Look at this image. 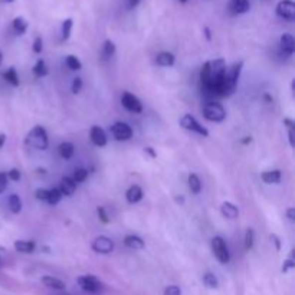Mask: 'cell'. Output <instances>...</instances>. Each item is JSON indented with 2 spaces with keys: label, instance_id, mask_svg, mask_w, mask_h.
<instances>
[{
  "label": "cell",
  "instance_id": "6da1fadb",
  "mask_svg": "<svg viewBox=\"0 0 295 295\" xmlns=\"http://www.w3.org/2000/svg\"><path fill=\"white\" fill-rule=\"evenodd\" d=\"M26 144L36 150H46L49 147V137L46 130L42 126H35L26 136Z\"/></svg>",
  "mask_w": 295,
  "mask_h": 295
},
{
  "label": "cell",
  "instance_id": "7a4b0ae2",
  "mask_svg": "<svg viewBox=\"0 0 295 295\" xmlns=\"http://www.w3.org/2000/svg\"><path fill=\"white\" fill-rule=\"evenodd\" d=\"M203 117L210 123H222L226 118V110L222 104L210 101L203 107Z\"/></svg>",
  "mask_w": 295,
  "mask_h": 295
},
{
  "label": "cell",
  "instance_id": "3957f363",
  "mask_svg": "<svg viewBox=\"0 0 295 295\" xmlns=\"http://www.w3.org/2000/svg\"><path fill=\"white\" fill-rule=\"evenodd\" d=\"M212 252L215 258L218 259L220 264L226 265L231 261V252L228 249V245L225 242V239L222 236H215L212 239Z\"/></svg>",
  "mask_w": 295,
  "mask_h": 295
},
{
  "label": "cell",
  "instance_id": "277c9868",
  "mask_svg": "<svg viewBox=\"0 0 295 295\" xmlns=\"http://www.w3.org/2000/svg\"><path fill=\"white\" fill-rule=\"evenodd\" d=\"M92 251L97 252V254H101V255H108L111 252H114L116 249V244L111 238L105 236V235H100L97 236L94 241H92V245H91Z\"/></svg>",
  "mask_w": 295,
  "mask_h": 295
},
{
  "label": "cell",
  "instance_id": "5b68a950",
  "mask_svg": "<svg viewBox=\"0 0 295 295\" xmlns=\"http://www.w3.org/2000/svg\"><path fill=\"white\" fill-rule=\"evenodd\" d=\"M77 283L82 291L91 293V294L100 293L103 290V283L95 275H82L78 278Z\"/></svg>",
  "mask_w": 295,
  "mask_h": 295
},
{
  "label": "cell",
  "instance_id": "8992f818",
  "mask_svg": "<svg viewBox=\"0 0 295 295\" xmlns=\"http://www.w3.org/2000/svg\"><path fill=\"white\" fill-rule=\"evenodd\" d=\"M180 127H183L184 130H189L193 133H197L202 137H209V131L206 127H203L196 118L190 114H184L180 118Z\"/></svg>",
  "mask_w": 295,
  "mask_h": 295
},
{
  "label": "cell",
  "instance_id": "52a82bcc",
  "mask_svg": "<svg viewBox=\"0 0 295 295\" xmlns=\"http://www.w3.org/2000/svg\"><path fill=\"white\" fill-rule=\"evenodd\" d=\"M111 134L117 142H129L133 139V129L130 127L127 123L117 121L111 126Z\"/></svg>",
  "mask_w": 295,
  "mask_h": 295
},
{
  "label": "cell",
  "instance_id": "ba28073f",
  "mask_svg": "<svg viewBox=\"0 0 295 295\" xmlns=\"http://www.w3.org/2000/svg\"><path fill=\"white\" fill-rule=\"evenodd\" d=\"M121 104H123V107L127 111L133 113V114H142L143 113L142 101L139 100V97H136L134 94H131L129 91L123 92V95H121Z\"/></svg>",
  "mask_w": 295,
  "mask_h": 295
},
{
  "label": "cell",
  "instance_id": "9c48e42d",
  "mask_svg": "<svg viewBox=\"0 0 295 295\" xmlns=\"http://www.w3.org/2000/svg\"><path fill=\"white\" fill-rule=\"evenodd\" d=\"M277 14L285 20H294L295 19V3L293 0H281L277 4Z\"/></svg>",
  "mask_w": 295,
  "mask_h": 295
},
{
  "label": "cell",
  "instance_id": "30bf717a",
  "mask_svg": "<svg viewBox=\"0 0 295 295\" xmlns=\"http://www.w3.org/2000/svg\"><path fill=\"white\" fill-rule=\"evenodd\" d=\"M90 139L94 146L97 147H105L107 143H108V139H107V134L104 131L103 127L100 126H92L90 130Z\"/></svg>",
  "mask_w": 295,
  "mask_h": 295
},
{
  "label": "cell",
  "instance_id": "8fae6325",
  "mask_svg": "<svg viewBox=\"0 0 295 295\" xmlns=\"http://www.w3.org/2000/svg\"><path fill=\"white\" fill-rule=\"evenodd\" d=\"M228 9L232 14H244V13L249 12L251 3H249V0H229Z\"/></svg>",
  "mask_w": 295,
  "mask_h": 295
},
{
  "label": "cell",
  "instance_id": "7c38bea8",
  "mask_svg": "<svg viewBox=\"0 0 295 295\" xmlns=\"http://www.w3.org/2000/svg\"><path fill=\"white\" fill-rule=\"evenodd\" d=\"M280 48L281 51L287 55L291 56L294 55L295 52V39L291 33H284L283 36L280 38Z\"/></svg>",
  "mask_w": 295,
  "mask_h": 295
},
{
  "label": "cell",
  "instance_id": "4fadbf2b",
  "mask_svg": "<svg viewBox=\"0 0 295 295\" xmlns=\"http://www.w3.org/2000/svg\"><path fill=\"white\" fill-rule=\"evenodd\" d=\"M143 197H144V192H143V189L139 186V184H133V186H130L129 190L126 192V199H127V202L131 203V205L139 203Z\"/></svg>",
  "mask_w": 295,
  "mask_h": 295
},
{
  "label": "cell",
  "instance_id": "5bb4252c",
  "mask_svg": "<svg viewBox=\"0 0 295 295\" xmlns=\"http://www.w3.org/2000/svg\"><path fill=\"white\" fill-rule=\"evenodd\" d=\"M242 68H244V62L242 61H239V62H235V64L232 65L231 68H228L226 69V77L228 79L231 81L232 85H238V81H239V78H241V72H242Z\"/></svg>",
  "mask_w": 295,
  "mask_h": 295
},
{
  "label": "cell",
  "instance_id": "9a60e30c",
  "mask_svg": "<svg viewBox=\"0 0 295 295\" xmlns=\"http://www.w3.org/2000/svg\"><path fill=\"white\" fill-rule=\"evenodd\" d=\"M42 284H43L45 287L51 288V290H55V291H64L65 288H66V284H65L62 280L55 278V277H52V275H45V277H42Z\"/></svg>",
  "mask_w": 295,
  "mask_h": 295
},
{
  "label": "cell",
  "instance_id": "2e32d148",
  "mask_svg": "<svg viewBox=\"0 0 295 295\" xmlns=\"http://www.w3.org/2000/svg\"><path fill=\"white\" fill-rule=\"evenodd\" d=\"M220 213L225 218L231 219V220L239 218V209H238V206L233 205L232 202H223L222 206H220Z\"/></svg>",
  "mask_w": 295,
  "mask_h": 295
},
{
  "label": "cell",
  "instance_id": "e0dca14e",
  "mask_svg": "<svg viewBox=\"0 0 295 295\" xmlns=\"http://www.w3.org/2000/svg\"><path fill=\"white\" fill-rule=\"evenodd\" d=\"M58 189L61 190L64 196H72L77 190V183L72 180V177H62Z\"/></svg>",
  "mask_w": 295,
  "mask_h": 295
},
{
  "label": "cell",
  "instance_id": "ac0fdd59",
  "mask_svg": "<svg viewBox=\"0 0 295 295\" xmlns=\"http://www.w3.org/2000/svg\"><path fill=\"white\" fill-rule=\"evenodd\" d=\"M174 62H176V56L171 52H160L155 56V64L158 65V66H163V68L173 66Z\"/></svg>",
  "mask_w": 295,
  "mask_h": 295
},
{
  "label": "cell",
  "instance_id": "d6986e66",
  "mask_svg": "<svg viewBox=\"0 0 295 295\" xmlns=\"http://www.w3.org/2000/svg\"><path fill=\"white\" fill-rule=\"evenodd\" d=\"M13 246H14L16 252H20V254H32L36 249L35 241H22L20 239V241H16Z\"/></svg>",
  "mask_w": 295,
  "mask_h": 295
},
{
  "label": "cell",
  "instance_id": "ffe728a7",
  "mask_svg": "<svg viewBox=\"0 0 295 295\" xmlns=\"http://www.w3.org/2000/svg\"><path fill=\"white\" fill-rule=\"evenodd\" d=\"M124 245L130 248V249H134V251H140L146 246V242L143 241V238L137 236V235H127L124 238Z\"/></svg>",
  "mask_w": 295,
  "mask_h": 295
},
{
  "label": "cell",
  "instance_id": "44dd1931",
  "mask_svg": "<svg viewBox=\"0 0 295 295\" xmlns=\"http://www.w3.org/2000/svg\"><path fill=\"white\" fill-rule=\"evenodd\" d=\"M281 177H283L281 170H268L261 174V179L267 184H278L281 181Z\"/></svg>",
  "mask_w": 295,
  "mask_h": 295
},
{
  "label": "cell",
  "instance_id": "7402d4cb",
  "mask_svg": "<svg viewBox=\"0 0 295 295\" xmlns=\"http://www.w3.org/2000/svg\"><path fill=\"white\" fill-rule=\"evenodd\" d=\"M12 27L13 32H14L17 36H20V35H25L26 33V30H27V27H29V23H27V20H26L25 17L17 16V17L13 19Z\"/></svg>",
  "mask_w": 295,
  "mask_h": 295
},
{
  "label": "cell",
  "instance_id": "603a6c76",
  "mask_svg": "<svg viewBox=\"0 0 295 295\" xmlns=\"http://www.w3.org/2000/svg\"><path fill=\"white\" fill-rule=\"evenodd\" d=\"M58 151H59L61 157H62L64 160H71V158L74 157V154H75V146L69 142L61 143L59 147H58Z\"/></svg>",
  "mask_w": 295,
  "mask_h": 295
},
{
  "label": "cell",
  "instance_id": "cb8c5ba5",
  "mask_svg": "<svg viewBox=\"0 0 295 295\" xmlns=\"http://www.w3.org/2000/svg\"><path fill=\"white\" fill-rule=\"evenodd\" d=\"M7 205H9L10 212L14 213V215H17V213L22 212V200H20V197H19L17 194H10V196H9Z\"/></svg>",
  "mask_w": 295,
  "mask_h": 295
},
{
  "label": "cell",
  "instance_id": "d4e9b609",
  "mask_svg": "<svg viewBox=\"0 0 295 295\" xmlns=\"http://www.w3.org/2000/svg\"><path fill=\"white\" fill-rule=\"evenodd\" d=\"M32 72L36 78H45L49 74V69L46 66V62L43 59H39L38 62L35 64V66L32 68Z\"/></svg>",
  "mask_w": 295,
  "mask_h": 295
},
{
  "label": "cell",
  "instance_id": "484cf974",
  "mask_svg": "<svg viewBox=\"0 0 295 295\" xmlns=\"http://www.w3.org/2000/svg\"><path fill=\"white\" fill-rule=\"evenodd\" d=\"M187 184H189V189H190V192L193 194H199V193L202 192V181H200L197 174L192 173L189 176V179H187Z\"/></svg>",
  "mask_w": 295,
  "mask_h": 295
},
{
  "label": "cell",
  "instance_id": "4316f807",
  "mask_svg": "<svg viewBox=\"0 0 295 295\" xmlns=\"http://www.w3.org/2000/svg\"><path fill=\"white\" fill-rule=\"evenodd\" d=\"M116 51H117L116 43H114L113 40L107 39V40L104 42L103 51H101L104 59H111V58H113V56L116 55Z\"/></svg>",
  "mask_w": 295,
  "mask_h": 295
},
{
  "label": "cell",
  "instance_id": "83f0119b",
  "mask_svg": "<svg viewBox=\"0 0 295 295\" xmlns=\"http://www.w3.org/2000/svg\"><path fill=\"white\" fill-rule=\"evenodd\" d=\"M3 78H4V81L6 82H9L12 87H19V84H20V79H19V75H17V72H16V69L14 68H9L4 74H3Z\"/></svg>",
  "mask_w": 295,
  "mask_h": 295
},
{
  "label": "cell",
  "instance_id": "f1b7e54d",
  "mask_svg": "<svg viewBox=\"0 0 295 295\" xmlns=\"http://www.w3.org/2000/svg\"><path fill=\"white\" fill-rule=\"evenodd\" d=\"M62 197H64V194L61 193V190H59L58 187H53V189L49 190V194H48L46 202H48L51 206H55L61 202V199H62Z\"/></svg>",
  "mask_w": 295,
  "mask_h": 295
},
{
  "label": "cell",
  "instance_id": "f546056e",
  "mask_svg": "<svg viewBox=\"0 0 295 295\" xmlns=\"http://www.w3.org/2000/svg\"><path fill=\"white\" fill-rule=\"evenodd\" d=\"M203 284H205L207 288L215 290V288H218L219 287L218 277H216L215 274H212V272H206L205 275H203Z\"/></svg>",
  "mask_w": 295,
  "mask_h": 295
},
{
  "label": "cell",
  "instance_id": "4dcf8cb0",
  "mask_svg": "<svg viewBox=\"0 0 295 295\" xmlns=\"http://www.w3.org/2000/svg\"><path fill=\"white\" fill-rule=\"evenodd\" d=\"M254 244H255V232L252 228H248L245 232V249L251 251L254 248Z\"/></svg>",
  "mask_w": 295,
  "mask_h": 295
},
{
  "label": "cell",
  "instance_id": "1f68e13d",
  "mask_svg": "<svg viewBox=\"0 0 295 295\" xmlns=\"http://www.w3.org/2000/svg\"><path fill=\"white\" fill-rule=\"evenodd\" d=\"M65 62H66V66H68L71 71H79V69L82 68L81 61L78 59L75 55H68L66 59H65Z\"/></svg>",
  "mask_w": 295,
  "mask_h": 295
},
{
  "label": "cell",
  "instance_id": "d6a6232c",
  "mask_svg": "<svg viewBox=\"0 0 295 295\" xmlns=\"http://www.w3.org/2000/svg\"><path fill=\"white\" fill-rule=\"evenodd\" d=\"M72 27H74V20L69 17V19H65L64 23H62V40H68L69 36H71V32H72Z\"/></svg>",
  "mask_w": 295,
  "mask_h": 295
},
{
  "label": "cell",
  "instance_id": "836d02e7",
  "mask_svg": "<svg viewBox=\"0 0 295 295\" xmlns=\"http://www.w3.org/2000/svg\"><path fill=\"white\" fill-rule=\"evenodd\" d=\"M88 177V170L87 168H82V167H79V168H75V171H74V176H72V180L75 181V183H82V181H85Z\"/></svg>",
  "mask_w": 295,
  "mask_h": 295
},
{
  "label": "cell",
  "instance_id": "e575fe53",
  "mask_svg": "<svg viewBox=\"0 0 295 295\" xmlns=\"http://www.w3.org/2000/svg\"><path fill=\"white\" fill-rule=\"evenodd\" d=\"M294 268H295L294 251H291V255H290V258H287V259L284 261L283 272H284V274H287V272H290V271L294 270Z\"/></svg>",
  "mask_w": 295,
  "mask_h": 295
},
{
  "label": "cell",
  "instance_id": "d590c367",
  "mask_svg": "<svg viewBox=\"0 0 295 295\" xmlns=\"http://www.w3.org/2000/svg\"><path fill=\"white\" fill-rule=\"evenodd\" d=\"M97 213H98V219H100L103 223H105V225L110 223V216H108V213H107V210H105L104 206H98V207H97Z\"/></svg>",
  "mask_w": 295,
  "mask_h": 295
},
{
  "label": "cell",
  "instance_id": "8d00e7d4",
  "mask_svg": "<svg viewBox=\"0 0 295 295\" xmlns=\"http://www.w3.org/2000/svg\"><path fill=\"white\" fill-rule=\"evenodd\" d=\"M82 78L77 77L74 78V81H72V85H71V91H72V94H79L81 90H82Z\"/></svg>",
  "mask_w": 295,
  "mask_h": 295
},
{
  "label": "cell",
  "instance_id": "74e56055",
  "mask_svg": "<svg viewBox=\"0 0 295 295\" xmlns=\"http://www.w3.org/2000/svg\"><path fill=\"white\" fill-rule=\"evenodd\" d=\"M6 174H7V179L12 180V181H19L20 177H22V174H20V170H19V168H12V170H9Z\"/></svg>",
  "mask_w": 295,
  "mask_h": 295
},
{
  "label": "cell",
  "instance_id": "f35d334b",
  "mask_svg": "<svg viewBox=\"0 0 295 295\" xmlns=\"http://www.w3.org/2000/svg\"><path fill=\"white\" fill-rule=\"evenodd\" d=\"M32 49H33V52H35V53H42V51H43V40H42V38H40V36L35 38Z\"/></svg>",
  "mask_w": 295,
  "mask_h": 295
},
{
  "label": "cell",
  "instance_id": "ab89813d",
  "mask_svg": "<svg viewBox=\"0 0 295 295\" xmlns=\"http://www.w3.org/2000/svg\"><path fill=\"white\" fill-rule=\"evenodd\" d=\"M48 194H49V190H48V189H42V187L36 189V192H35L36 199H38V200H43V202H46Z\"/></svg>",
  "mask_w": 295,
  "mask_h": 295
},
{
  "label": "cell",
  "instance_id": "60d3db41",
  "mask_svg": "<svg viewBox=\"0 0 295 295\" xmlns=\"http://www.w3.org/2000/svg\"><path fill=\"white\" fill-rule=\"evenodd\" d=\"M164 295H181V290L177 285H168L164 290Z\"/></svg>",
  "mask_w": 295,
  "mask_h": 295
},
{
  "label": "cell",
  "instance_id": "b9f144b4",
  "mask_svg": "<svg viewBox=\"0 0 295 295\" xmlns=\"http://www.w3.org/2000/svg\"><path fill=\"white\" fill-rule=\"evenodd\" d=\"M7 183H9L7 174L1 171V173H0V194L6 190V187H7Z\"/></svg>",
  "mask_w": 295,
  "mask_h": 295
},
{
  "label": "cell",
  "instance_id": "7bdbcfd3",
  "mask_svg": "<svg viewBox=\"0 0 295 295\" xmlns=\"http://www.w3.org/2000/svg\"><path fill=\"white\" fill-rule=\"evenodd\" d=\"M270 238H271V241H272V242L275 244V248H277V251H281V246H283V245H281V239H280V238H278V236H277L275 233H272Z\"/></svg>",
  "mask_w": 295,
  "mask_h": 295
},
{
  "label": "cell",
  "instance_id": "ee69618b",
  "mask_svg": "<svg viewBox=\"0 0 295 295\" xmlns=\"http://www.w3.org/2000/svg\"><path fill=\"white\" fill-rule=\"evenodd\" d=\"M287 218H288V220H291V222H294L295 220V207H288L287 209Z\"/></svg>",
  "mask_w": 295,
  "mask_h": 295
},
{
  "label": "cell",
  "instance_id": "f6af8a7d",
  "mask_svg": "<svg viewBox=\"0 0 295 295\" xmlns=\"http://www.w3.org/2000/svg\"><path fill=\"white\" fill-rule=\"evenodd\" d=\"M284 126L288 130H294L295 129V123L291 120V118H284Z\"/></svg>",
  "mask_w": 295,
  "mask_h": 295
},
{
  "label": "cell",
  "instance_id": "bcb514c9",
  "mask_svg": "<svg viewBox=\"0 0 295 295\" xmlns=\"http://www.w3.org/2000/svg\"><path fill=\"white\" fill-rule=\"evenodd\" d=\"M294 136H295L294 130H288V142H290V146H291V147H294L295 146Z\"/></svg>",
  "mask_w": 295,
  "mask_h": 295
},
{
  "label": "cell",
  "instance_id": "7dc6e473",
  "mask_svg": "<svg viewBox=\"0 0 295 295\" xmlns=\"http://www.w3.org/2000/svg\"><path fill=\"white\" fill-rule=\"evenodd\" d=\"M140 1H142V0H127V7H129L130 10H131V9L137 7Z\"/></svg>",
  "mask_w": 295,
  "mask_h": 295
},
{
  "label": "cell",
  "instance_id": "c3c4849f",
  "mask_svg": "<svg viewBox=\"0 0 295 295\" xmlns=\"http://www.w3.org/2000/svg\"><path fill=\"white\" fill-rule=\"evenodd\" d=\"M144 153H148L150 155H151V157H153V158H155V157H157V153L154 151L153 147H146V148H144Z\"/></svg>",
  "mask_w": 295,
  "mask_h": 295
},
{
  "label": "cell",
  "instance_id": "681fc988",
  "mask_svg": "<svg viewBox=\"0 0 295 295\" xmlns=\"http://www.w3.org/2000/svg\"><path fill=\"white\" fill-rule=\"evenodd\" d=\"M6 140H7V136H6L4 133H0V148H3V146H4Z\"/></svg>",
  "mask_w": 295,
  "mask_h": 295
},
{
  "label": "cell",
  "instance_id": "f907efd6",
  "mask_svg": "<svg viewBox=\"0 0 295 295\" xmlns=\"http://www.w3.org/2000/svg\"><path fill=\"white\" fill-rule=\"evenodd\" d=\"M262 98H264V100L267 101V104H271L272 101H274V98L271 97L270 94H264V97H262Z\"/></svg>",
  "mask_w": 295,
  "mask_h": 295
},
{
  "label": "cell",
  "instance_id": "816d5d0a",
  "mask_svg": "<svg viewBox=\"0 0 295 295\" xmlns=\"http://www.w3.org/2000/svg\"><path fill=\"white\" fill-rule=\"evenodd\" d=\"M203 30H205V35H206V38H207V40H210V39H212V35H210V29H209V27H205Z\"/></svg>",
  "mask_w": 295,
  "mask_h": 295
},
{
  "label": "cell",
  "instance_id": "f5cc1de1",
  "mask_svg": "<svg viewBox=\"0 0 295 295\" xmlns=\"http://www.w3.org/2000/svg\"><path fill=\"white\" fill-rule=\"evenodd\" d=\"M242 144H251L252 143V137H245L244 140H241Z\"/></svg>",
  "mask_w": 295,
  "mask_h": 295
},
{
  "label": "cell",
  "instance_id": "db71d44e",
  "mask_svg": "<svg viewBox=\"0 0 295 295\" xmlns=\"http://www.w3.org/2000/svg\"><path fill=\"white\" fill-rule=\"evenodd\" d=\"M36 171H38V174H43V176L46 174V170L45 168H38Z\"/></svg>",
  "mask_w": 295,
  "mask_h": 295
},
{
  "label": "cell",
  "instance_id": "11a10c76",
  "mask_svg": "<svg viewBox=\"0 0 295 295\" xmlns=\"http://www.w3.org/2000/svg\"><path fill=\"white\" fill-rule=\"evenodd\" d=\"M176 202L177 203H184V197H176Z\"/></svg>",
  "mask_w": 295,
  "mask_h": 295
},
{
  "label": "cell",
  "instance_id": "9f6ffc18",
  "mask_svg": "<svg viewBox=\"0 0 295 295\" xmlns=\"http://www.w3.org/2000/svg\"><path fill=\"white\" fill-rule=\"evenodd\" d=\"M43 251H45V252H46V254H49V251H51V249H49V248H48V246H43Z\"/></svg>",
  "mask_w": 295,
  "mask_h": 295
},
{
  "label": "cell",
  "instance_id": "6f0895ef",
  "mask_svg": "<svg viewBox=\"0 0 295 295\" xmlns=\"http://www.w3.org/2000/svg\"><path fill=\"white\" fill-rule=\"evenodd\" d=\"M1 62H3V53L0 51V65H1Z\"/></svg>",
  "mask_w": 295,
  "mask_h": 295
},
{
  "label": "cell",
  "instance_id": "680465c9",
  "mask_svg": "<svg viewBox=\"0 0 295 295\" xmlns=\"http://www.w3.org/2000/svg\"><path fill=\"white\" fill-rule=\"evenodd\" d=\"M3 1H6V3H13L14 0H3Z\"/></svg>",
  "mask_w": 295,
  "mask_h": 295
},
{
  "label": "cell",
  "instance_id": "91938a15",
  "mask_svg": "<svg viewBox=\"0 0 295 295\" xmlns=\"http://www.w3.org/2000/svg\"><path fill=\"white\" fill-rule=\"evenodd\" d=\"M180 3H186V1H189V0H179Z\"/></svg>",
  "mask_w": 295,
  "mask_h": 295
},
{
  "label": "cell",
  "instance_id": "94428289",
  "mask_svg": "<svg viewBox=\"0 0 295 295\" xmlns=\"http://www.w3.org/2000/svg\"><path fill=\"white\" fill-rule=\"evenodd\" d=\"M65 295H66V294H65Z\"/></svg>",
  "mask_w": 295,
  "mask_h": 295
}]
</instances>
